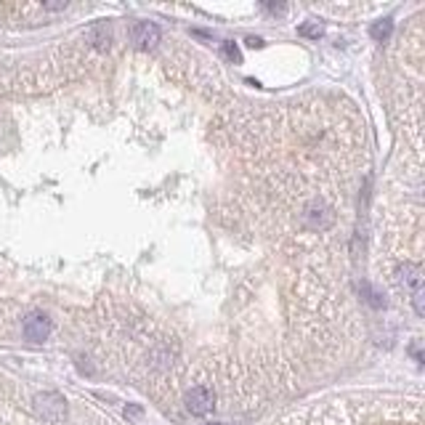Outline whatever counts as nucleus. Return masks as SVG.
<instances>
[{
    "instance_id": "f257e3e1",
    "label": "nucleus",
    "mask_w": 425,
    "mask_h": 425,
    "mask_svg": "<svg viewBox=\"0 0 425 425\" xmlns=\"http://www.w3.org/2000/svg\"><path fill=\"white\" fill-rule=\"evenodd\" d=\"M212 407H215V396H212L208 385H194V388L186 391V410L192 412V415L205 417V415L212 412Z\"/></svg>"
},
{
    "instance_id": "f03ea898",
    "label": "nucleus",
    "mask_w": 425,
    "mask_h": 425,
    "mask_svg": "<svg viewBox=\"0 0 425 425\" xmlns=\"http://www.w3.org/2000/svg\"><path fill=\"white\" fill-rule=\"evenodd\" d=\"M35 410L43 420H51V423H59L67 415V404L59 394H40L35 399Z\"/></svg>"
},
{
    "instance_id": "7ed1b4c3",
    "label": "nucleus",
    "mask_w": 425,
    "mask_h": 425,
    "mask_svg": "<svg viewBox=\"0 0 425 425\" xmlns=\"http://www.w3.org/2000/svg\"><path fill=\"white\" fill-rule=\"evenodd\" d=\"M48 335H51V319L40 311H32L30 317L24 319V338L30 343H43V340H48Z\"/></svg>"
},
{
    "instance_id": "20e7f679",
    "label": "nucleus",
    "mask_w": 425,
    "mask_h": 425,
    "mask_svg": "<svg viewBox=\"0 0 425 425\" xmlns=\"http://www.w3.org/2000/svg\"><path fill=\"white\" fill-rule=\"evenodd\" d=\"M131 40L138 48H154L160 43V27L154 22H136L131 27Z\"/></svg>"
},
{
    "instance_id": "39448f33",
    "label": "nucleus",
    "mask_w": 425,
    "mask_h": 425,
    "mask_svg": "<svg viewBox=\"0 0 425 425\" xmlns=\"http://www.w3.org/2000/svg\"><path fill=\"white\" fill-rule=\"evenodd\" d=\"M391 30H394V22H391V19H380V22L372 24V38H375L378 43H385L388 35H391Z\"/></svg>"
},
{
    "instance_id": "423d86ee",
    "label": "nucleus",
    "mask_w": 425,
    "mask_h": 425,
    "mask_svg": "<svg viewBox=\"0 0 425 425\" xmlns=\"http://www.w3.org/2000/svg\"><path fill=\"white\" fill-rule=\"evenodd\" d=\"M322 24L319 22H306V24H301L298 27V35H303V38H314V40H319L322 38Z\"/></svg>"
},
{
    "instance_id": "0eeeda50",
    "label": "nucleus",
    "mask_w": 425,
    "mask_h": 425,
    "mask_svg": "<svg viewBox=\"0 0 425 425\" xmlns=\"http://www.w3.org/2000/svg\"><path fill=\"white\" fill-rule=\"evenodd\" d=\"M224 51H226L228 59H234L237 64L242 61V56H240V51H237V46H234V43H224Z\"/></svg>"
},
{
    "instance_id": "6e6552de",
    "label": "nucleus",
    "mask_w": 425,
    "mask_h": 425,
    "mask_svg": "<svg viewBox=\"0 0 425 425\" xmlns=\"http://www.w3.org/2000/svg\"><path fill=\"white\" fill-rule=\"evenodd\" d=\"M247 43H250V46H253V48H260V40H258V38H250Z\"/></svg>"
},
{
    "instance_id": "1a4fd4ad",
    "label": "nucleus",
    "mask_w": 425,
    "mask_h": 425,
    "mask_svg": "<svg viewBox=\"0 0 425 425\" xmlns=\"http://www.w3.org/2000/svg\"><path fill=\"white\" fill-rule=\"evenodd\" d=\"M215 425H218V423H215Z\"/></svg>"
}]
</instances>
